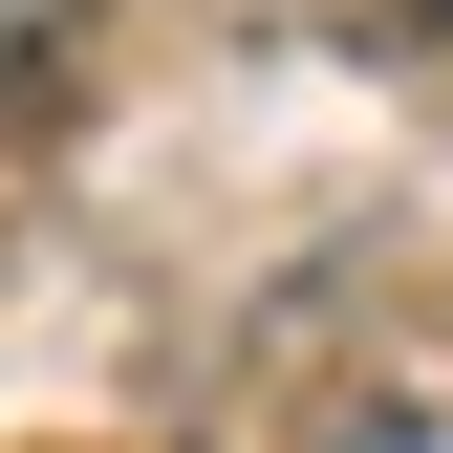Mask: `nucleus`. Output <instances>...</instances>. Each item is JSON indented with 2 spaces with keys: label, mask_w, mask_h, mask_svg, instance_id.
Returning <instances> with one entry per match:
<instances>
[{
  "label": "nucleus",
  "mask_w": 453,
  "mask_h": 453,
  "mask_svg": "<svg viewBox=\"0 0 453 453\" xmlns=\"http://www.w3.org/2000/svg\"><path fill=\"white\" fill-rule=\"evenodd\" d=\"M324 453H432V411H346V432H324Z\"/></svg>",
  "instance_id": "2"
},
{
  "label": "nucleus",
  "mask_w": 453,
  "mask_h": 453,
  "mask_svg": "<svg viewBox=\"0 0 453 453\" xmlns=\"http://www.w3.org/2000/svg\"><path fill=\"white\" fill-rule=\"evenodd\" d=\"M87 22V0H0V65H43V43H65Z\"/></svg>",
  "instance_id": "1"
}]
</instances>
